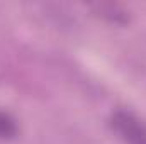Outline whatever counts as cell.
Instances as JSON below:
<instances>
[{
  "label": "cell",
  "mask_w": 146,
  "mask_h": 144,
  "mask_svg": "<svg viewBox=\"0 0 146 144\" xmlns=\"http://www.w3.org/2000/svg\"><path fill=\"white\" fill-rule=\"evenodd\" d=\"M110 127L126 144H146V124L131 110H115Z\"/></svg>",
  "instance_id": "cell-1"
},
{
  "label": "cell",
  "mask_w": 146,
  "mask_h": 144,
  "mask_svg": "<svg viewBox=\"0 0 146 144\" xmlns=\"http://www.w3.org/2000/svg\"><path fill=\"white\" fill-rule=\"evenodd\" d=\"M17 134V126H15V120L0 110V137L2 139H10Z\"/></svg>",
  "instance_id": "cell-2"
}]
</instances>
